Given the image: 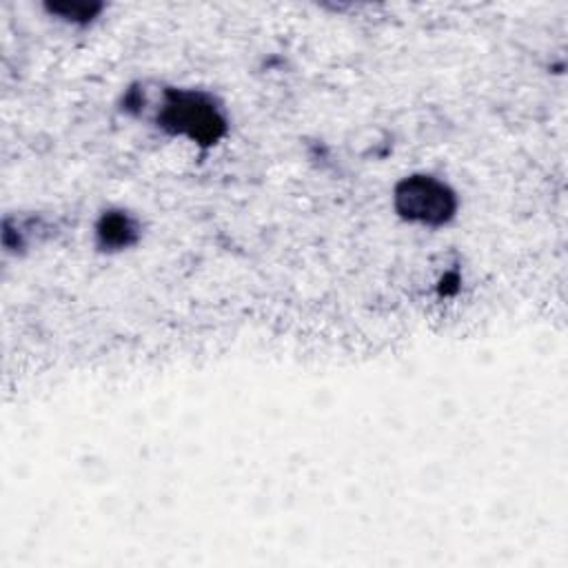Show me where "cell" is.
<instances>
[{
  "label": "cell",
  "mask_w": 568,
  "mask_h": 568,
  "mask_svg": "<svg viewBox=\"0 0 568 568\" xmlns=\"http://www.w3.org/2000/svg\"><path fill=\"white\" fill-rule=\"evenodd\" d=\"M399 209L410 220L442 222L453 209V200L446 189L430 178H410L397 193Z\"/></svg>",
  "instance_id": "cell-1"
}]
</instances>
